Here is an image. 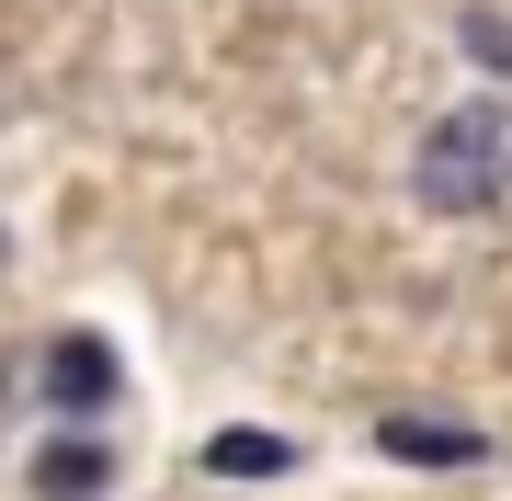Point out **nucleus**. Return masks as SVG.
Returning <instances> with one entry per match:
<instances>
[{
    "label": "nucleus",
    "mask_w": 512,
    "mask_h": 501,
    "mask_svg": "<svg viewBox=\"0 0 512 501\" xmlns=\"http://www.w3.org/2000/svg\"><path fill=\"white\" fill-rule=\"evenodd\" d=\"M410 183H421V205H444V217H490L501 183H512V114L501 103H456L433 137H421Z\"/></svg>",
    "instance_id": "obj_1"
},
{
    "label": "nucleus",
    "mask_w": 512,
    "mask_h": 501,
    "mask_svg": "<svg viewBox=\"0 0 512 501\" xmlns=\"http://www.w3.org/2000/svg\"><path fill=\"white\" fill-rule=\"evenodd\" d=\"M114 388H126L114 342H92V331H57V342H46V399H57V410H103Z\"/></svg>",
    "instance_id": "obj_2"
},
{
    "label": "nucleus",
    "mask_w": 512,
    "mask_h": 501,
    "mask_svg": "<svg viewBox=\"0 0 512 501\" xmlns=\"http://www.w3.org/2000/svg\"><path fill=\"white\" fill-rule=\"evenodd\" d=\"M205 467H217V479H285V467H296V445H285V433H251V422H228L217 445H205Z\"/></svg>",
    "instance_id": "obj_3"
},
{
    "label": "nucleus",
    "mask_w": 512,
    "mask_h": 501,
    "mask_svg": "<svg viewBox=\"0 0 512 501\" xmlns=\"http://www.w3.org/2000/svg\"><path fill=\"white\" fill-rule=\"evenodd\" d=\"M387 456H410V467H467L478 433H467V422H410V410H399V422H387Z\"/></svg>",
    "instance_id": "obj_4"
},
{
    "label": "nucleus",
    "mask_w": 512,
    "mask_h": 501,
    "mask_svg": "<svg viewBox=\"0 0 512 501\" xmlns=\"http://www.w3.org/2000/svg\"><path fill=\"white\" fill-rule=\"evenodd\" d=\"M103 479H114L103 445H46V467H35V490H46V501H92Z\"/></svg>",
    "instance_id": "obj_5"
}]
</instances>
